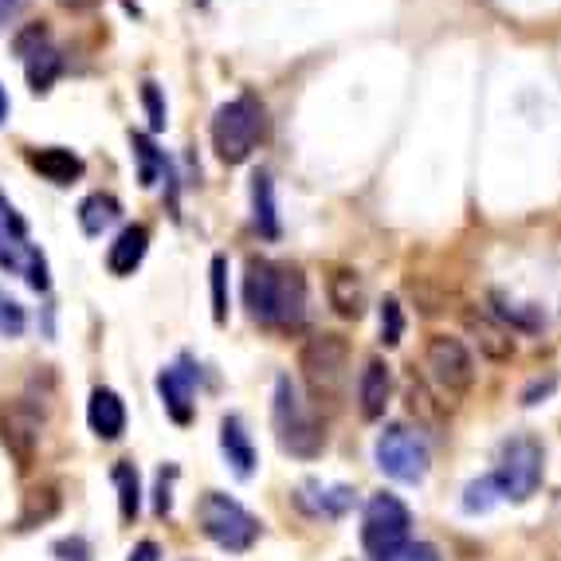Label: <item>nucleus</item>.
I'll list each match as a JSON object with an SVG mask.
<instances>
[{
    "label": "nucleus",
    "mask_w": 561,
    "mask_h": 561,
    "mask_svg": "<svg viewBox=\"0 0 561 561\" xmlns=\"http://www.w3.org/2000/svg\"><path fill=\"white\" fill-rule=\"evenodd\" d=\"M243 307L260 327L290 330L307 319V279L299 267L275 260H248L243 267Z\"/></svg>",
    "instance_id": "1"
},
{
    "label": "nucleus",
    "mask_w": 561,
    "mask_h": 561,
    "mask_svg": "<svg viewBox=\"0 0 561 561\" xmlns=\"http://www.w3.org/2000/svg\"><path fill=\"white\" fill-rule=\"evenodd\" d=\"M272 424H275V440L287 456L295 459H314L327 448V432L322 421L310 412V404L302 401L299 385L290 377L275 381V397H272Z\"/></svg>",
    "instance_id": "2"
},
{
    "label": "nucleus",
    "mask_w": 561,
    "mask_h": 561,
    "mask_svg": "<svg viewBox=\"0 0 561 561\" xmlns=\"http://www.w3.org/2000/svg\"><path fill=\"white\" fill-rule=\"evenodd\" d=\"M263 130H267V111L260 99L240 94L213 114V150L225 165H240L255 153Z\"/></svg>",
    "instance_id": "3"
},
{
    "label": "nucleus",
    "mask_w": 561,
    "mask_h": 561,
    "mask_svg": "<svg viewBox=\"0 0 561 561\" xmlns=\"http://www.w3.org/2000/svg\"><path fill=\"white\" fill-rule=\"evenodd\" d=\"M197 518H201V530H205L208 542H216L225 553L252 550L255 538H260L255 515H248L236 499L220 495V491H205V495H201Z\"/></svg>",
    "instance_id": "4"
},
{
    "label": "nucleus",
    "mask_w": 561,
    "mask_h": 561,
    "mask_svg": "<svg viewBox=\"0 0 561 561\" xmlns=\"http://www.w3.org/2000/svg\"><path fill=\"white\" fill-rule=\"evenodd\" d=\"M346 365H350V346H346V337H337V334L310 337L299 354L302 381H307L310 397L319 404L342 397V389H346Z\"/></svg>",
    "instance_id": "5"
},
{
    "label": "nucleus",
    "mask_w": 561,
    "mask_h": 561,
    "mask_svg": "<svg viewBox=\"0 0 561 561\" xmlns=\"http://www.w3.org/2000/svg\"><path fill=\"white\" fill-rule=\"evenodd\" d=\"M0 267L12 275H24L32 290H47V260L28 236L24 216L12 208V201L0 193Z\"/></svg>",
    "instance_id": "6"
},
{
    "label": "nucleus",
    "mask_w": 561,
    "mask_h": 561,
    "mask_svg": "<svg viewBox=\"0 0 561 561\" xmlns=\"http://www.w3.org/2000/svg\"><path fill=\"white\" fill-rule=\"evenodd\" d=\"M409 526H412V515L409 506L393 495H374L365 503V515H362V546L365 553L374 561L389 558L397 553L404 542H409Z\"/></svg>",
    "instance_id": "7"
},
{
    "label": "nucleus",
    "mask_w": 561,
    "mask_h": 561,
    "mask_svg": "<svg viewBox=\"0 0 561 561\" xmlns=\"http://www.w3.org/2000/svg\"><path fill=\"white\" fill-rule=\"evenodd\" d=\"M495 483L503 499L526 503V499L542 486V448H538V440H530V436L506 440L503 451H499Z\"/></svg>",
    "instance_id": "8"
},
{
    "label": "nucleus",
    "mask_w": 561,
    "mask_h": 561,
    "mask_svg": "<svg viewBox=\"0 0 561 561\" xmlns=\"http://www.w3.org/2000/svg\"><path fill=\"white\" fill-rule=\"evenodd\" d=\"M374 456H377V468L389 479H397V483H421L432 463L428 440L412 428H385L377 436Z\"/></svg>",
    "instance_id": "9"
},
{
    "label": "nucleus",
    "mask_w": 561,
    "mask_h": 561,
    "mask_svg": "<svg viewBox=\"0 0 561 561\" xmlns=\"http://www.w3.org/2000/svg\"><path fill=\"white\" fill-rule=\"evenodd\" d=\"M424 369L436 381L444 397H463L476 385V362H471L468 346L451 334H432L424 346Z\"/></svg>",
    "instance_id": "10"
},
{
    "label": "nucleus",
    "mask_w": 561,
    "mask_h": 561,
    "mask_svg": "<svg viewBox=\"0 0 561 561\" xmlns=\"http://www.w3.org/2000/svg\"><path fill=\"white\" fill-rule=\"evenodd\" d=\"M0 444L12 456L16 471H28L36 463V448H39V421L28 404H9L0 412Z\"/></svg>",
    "instance_id": "11"
},
{
    "label": "nucleus",
    "mask_w": 561,
    "mask_h": 561,
    "mask_svg": "<svg viewBox=\"0 0 561 561\" xmlns=\"http://www.w3.org/2000/svg\"><path fill=\"white\" fill-rule=\"evenodd\" d=\"M158 397L161 404H165L169 421L173 424H188L193 421V412H197V369H193V362L188 357H181L178 365H169V369H161L158 374Z\"/></svg>",
    "instance_id": "12"
},
{
    "label": "nucleus",
    "mask_w": 561,
    "mask_h": 561,
    "mask_svg": "<svg viewBox=\"0 0 561 561\" xmlns=\"http://www.w3.org/2000/svg\"><path fill=\"white\" fill-rule=\"evenodd\" d=\"M389 393H393V377H389V365L381 357L362 369V381H357V404H362L365 421H381L385 409H389Z\"/></svg>",
    "instance_id": "13"
},
{
    "label": "nucleus",
    "mask_w": 561,
    "mask_h": 561,
    "mask_svg": "<svg viewBox=\"0 0 561 561\" xmlns=\"http://www.w3.org/2000/svg\"><path fill=\"white\" fill-rule=\"evenodd\" d=\"M87 424L99 440H118L126 432V404L114 389H94L91 404H87Z\"/></svg>",
    "instance_id": "14"
},
{
    "label": "nucleus",
    "mask_w": 561,
    "mask_h": 561,
    "mask_svg": "<svg viewBox=\"0 0 561 561\" xmlns=\"http://www.w3.org/2000/svg\"><path fill=\"white\" fill-rule=\"evenodd\" d=\"M28 165L51 185H76L83 178V158L64 146H44V150H28Z\"/></svg>",
    "instance_id": "15"
},
{
    "label": "nucleus",
    "mask_w": 561,
    "mask_h": 561,
    "mask_svg": "<svg viewBox=\"0 0 561 561\" xmlns=\"http://www.w3.org/2000/svg\"><path fill=\"white\" fill-rule=\"evenodd\" d=\"M220 451H225L228 468H232L236 476L252 479V471H255V444H252V436H248V428H243L240 416H225V421H220Z\"/></svg>",
    "instance_id": "16"
},
{
    "label": "nucleus",
    "mask_w": 561,
    "mask_h": 561,
    "mask_svg": "<svg viewBox=\"0 0 561 561\" xmlns=\"http://www.w3.org/2000/svg\"><path fill=\"white\" fill-rule=\"evenodd\" d=\"M463 327L476 337V346L483 357H491V362H511V357H515V337H511V330H503L499 322L486 319V314L468 310V314H463Z\"/></svg>",
    "instance_id": "17"
},
{
    "label": "nucleus",
    "mask_w": 561,
    "mask_h": 561,
    "mask_svg": "<svg viewBox=\"0 0 561 561\" xmlns=\"http://www.w3.org/2000/svg\"><path fill=\"white\" fill-rule=\"evenodd\" d=\"M146 248H150V228L146 225L122 228L118 240H114L111 252H106V267H111L114 275H134V267L146 260Z\"/></svg>",
    "instance_id": "18"
},
{
    "label": "nucleus",
    "mask_w": 561,
    "mask_h": 561,
    "mask_svg": "<svg viewBox=\"0 0 561 561\" xmlns=\"http://www.w3.org/2000/svg\"><path fill=\"white\" fill-rule=\"evenodd\" d=\"M330 307H334L342 319H362L365 314V283L357 279V272H346V267L330 272Z\"/></svg>",
    "instance_id": "19"
},
{
    "label": "nucleus",
    "mask_w": 561,
    "mask_h": 561,
    "mask_svg": "<svg viewBox=\"0 0 561 561\" xmlns=\"http://www.w3.org/2000/svg\"><path fill=\"white\" fill-rule=\"evenodd\" d=\"M122 216V205L111 197V193H94L79 205V225H83L87 236H103L111 225H118Z\"/></svg>",
    "instance_id": "20"
},
{
    "label": "nucleus",
    "mask_w": 561,
    "mask_h": 561,
    "mask_svg": "<svg viewBox=\"0 0 561 561\" xmlns=\"http://www.w3.org/2000/svg\"><path fill=\"white\" fill-rule=\"evenodd\" d=\"M252 205H255V228H260L267 240L279 236V213H275V185L267 173H255L252 178Z\"/></svg>",
    "instance_id": "21"
},
{
    "label": "nucleus",
    "mask_w": 561,
    "mask_h": 561,
    "mask_svg": "<svg viewBox=\"0 0 561 561\" xmlns=\"http://www.w3.org/2000/svg\"><path fill=\"white\" fill-rule=\"evenodd\" d=\"M114 486H118V515L122 523H134L141 511V479L134 463H118L114 468Z\"/></svg>",
    "instance_id": "22"
},
{
    "label": "nucleus",
    "mask_w": 561,
    "mask_h": 561,
    "mask_svg": "<svg viewBox=\"0 0 561 561\" xmlns=\"http://www.w3.org/2000/svg\"><path fill=\"white\" fill-rule=\"evenodd\" d=\"M24 67H28V87L36 94L51 91V83H56L59 67H64V59H59V51L51 44H44L39 51H32L28 59H24Z\"/></svg>",
    "instance_id": "23"
},
{
    "label": "nucleus",
    "mask_w": 561,
    "mask_h": 561,
    "mask_svg": "<svg viewBox=\"0 0 561 561\" xmlns=\"http://www.w3.org/2000/svg\"><path fill=\"white\" fill-rule=\"evenodd\" d=\"M59 515V495L56 486H39L24 499V511H20V530H32V526L47 523V518Z\"/></svg>",
    "instance_id": "24"
},
{
    "label": "nucleus",
    "mask_w": 561,
    "mask_h": 561,
    "mask_svg": "<svg viewBox=\"0 0 561 561\" xmlns=\"http://www.w3.org/2000/svg\"><path fill=\"white\" fill-rule=\"evenodd\" d=\"M130 146H134V158H138V181L146 188H153L161 178V169H165V158H161L158 146L146 134H130Z\"/></svg>",
    "instance_id": "25"
},
{
    "label": "nucleus",
    "mask_w": 561,
    "mask_h": 561,
    "mask_svg": "<svg viewBox=\"0 0 561 561\" xmlns=\"http://www.w3.org/2000/svg\"><path fill=\"white\" fill-rule=\"evenodd\" d=\"M499 499L503 495H499L495 476H483V479H476V483H468V491H463V511H468V515H486Z\"/></svg>",
    "instance_id": "26"
},
{
    "label": "nucleus",
    "mask_w": 561,
    "mask_h": 561,
    "mask_svg": "<svg viewBox=\"0 0 561 561\" xmlns=\"http://www.w3.org/2000/svg\"><path fill=\"white\" fill-rule=\"evenodd\" d=\"M213 319L225 327L228 322V260L213 255Z\"/></svg>",
    "instance_id": "27"
},
{
    "label": "nucleus",
    "mask_w": 561,
    "mask_h": 561,
    "mask_svg": "<svg viewBox=\"0 0 561 561\" xmlns=\"http://www.w3.org/2000/svg\"><path fill=\"white\" fill-rule=\"evenodd\" d=\"M24 327H28L24 307L12 299L9 290H0V337H20L24 334Z\"/></svg>",
    "instance_id": "28"
},
{
    "label": "nucleus",
    "mask_w": 561,
    "mask_h": 561,
    "mask_svg": "<svg viewBox=\"0 0 561 561\" xmlns=\"http://www.w3.org/2000/svg\"><path fill=\"white\" fill-rule=\"evenodd\" d=\"M404 337V310L397 299H385L381 302V342L385 346H397Z\"/></svg>",
    "instance_id": "29"
},
{
    "label": "nucleus",
    "mask_w": 561,
    "mask_h": 561,
    "mask_svg": "<svg viewBox=\"0 0 561 561\" xmlns=\"http://www.w3.org/2000/svg\"><path fill=\"white\" fill-rule=\"evenodd\" d=\"M141 106L150 114V130H165V103H161L158 83H141Z\"/></svg>",
    "instance_id": "30"
},
{
    "label": "nucleus",
    "mask_w": 561,
    "mask_h": 561,
    "mask_svg": "<svg viewBox=\"0 0 561 561\" xmlns=\"http://www.w3.org/2000/svg\"><path fill=\"white\" fill-rule=\"evenodd\" d=\"M44 44H47V28H44V24H28V28L16 32V39H12V47H16L20 59H28L32 51H39Z\"/></svg>",
    "instance_id": "31"
},
{
    "label": "nucleus",
    "mask_w": 561,
    "mask_h": 561,
    "mask_svg": "<svg viewBox=\"0 0 561 561\" xmlns=\"http://www.w3.org/2000/svg\"><path fill=\"white\" fill-rule=\"evenodd\" d=\"M381 561H440V550L428 542H404L397 553H389V558Z\"/></svg>",
    "instance_id": "32"
},
{
    "label": "nucleus",
    "mask_w": 561,
    "mask_h": 561,
    "mask_svg": "<svg viewBox=\"0 0 561 561\" xmlns=\"http://www.w3.org/2000/svg\"><path fill=\"white\" fill-rule=\"evenodd\" d=\"M56 553L64 561H91V553H87V542L83 538H64V542L56 546Z\"/></svg>",
    "instance_id": "33"
},
{
    "label": "nucleus",
    "mask_w": 561,
    "mask_h": 561,
    "mask_svg": "<svg viewBox=\"0 0 561 561\" xmlns=\"http://www.w3.org/2000/svg\"><path fill=\"white\" fill-rule=\"evenodd\" d=\"M24 4H28V0H0V32L9 28L12 20H16L20 12H24Z\"/></svg>",
    "instance_id": "34"
},
{
    "label": "nucleus",
    "mask_w": 561,
    "mask_h": 561,
    "mask_svg": "<svg viewBox=\"0 0 561 561\" xmlns=\"http://www.w3.org/2000/svg\"><path fill=\"white\" fill-rule=\"evenodd\" d=\"M126 561H161V553H158V546H153V542H138Z\"/></svg>",
    "instance_id": "35"
},
{
    "label": "nucleus",
    "mask_w": 561,
    "mask_h": 561,
    "mask_svg": "<svg viewBox=\"0 0 561 561\" xmlns=\"http://www.w3.org/2000/svg\"><path fill=\"white\" fill-rule=\"evenodd\" d=\"M169 506H173V499H169L165 476H161V483H158V515H169Z\"/></svg>",
    "instance_id": "36"
},
{
    "label": "nucleus",
    "mask_w": 561,
    "mask_h": 561,
    "mask_svg": "<svg viewBox=\"0 0 561 561\" xmlns=\"http://www.w3.org/2000/svg\"><path fill=\"white\" fill-rule=\"evenodd\" d=\"M56 4H64V9H71V12H87V9H94L99 0H56Z\"/></svg>",
    "instance_id": "37"
},
{
    "label": "nucleus",
    "mask_w": 561,
    "mask_h": 561,
    "mask_svg": "<svg viewBox=\"0 0 561 561\" xmlns=\"http://www.w3.org/2000/svg\"><path fill=\"white\" fill-rule=\"evenodd\" d=\"M9 118V99H4V91H0V122Z\"/></svg>",
    "instance_id": "38"
},
{
    "label": "nucleus",
    "mask_w": 561,
    "mask_h": 561,
    "mask_svg": "<svg viewBox=\"0 0 561 561\" xmlns=\"http://www.w3.org/2000/svg\"><path fill=\"white\" fill-rule=\"evenodd\" d=\"M197 4H201V9H205V4H208V0H197Z\"/></svg>",
    "instance_id": "39"
}]
</instances>
